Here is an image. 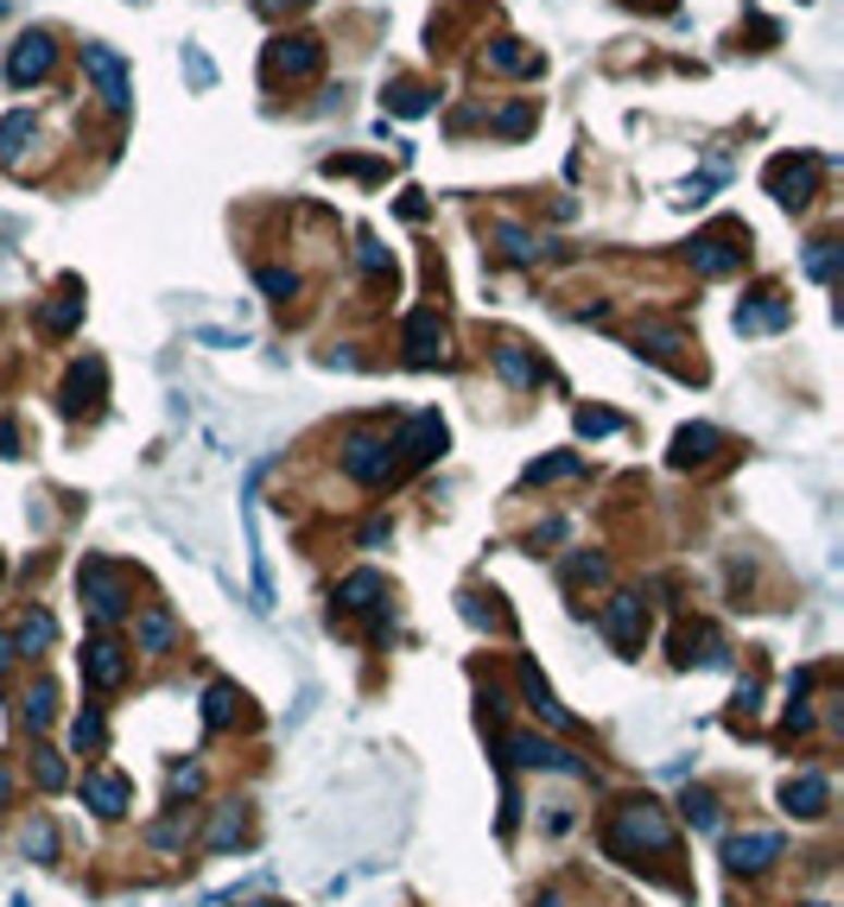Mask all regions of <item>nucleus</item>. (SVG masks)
I'll use <instances>...</instances> for the list:
<instances>
[{
    "label": "nucleus",
    "mask_w": 844,
    "mask_h": 907,
    "mask_svg": "<svg viewBox=\"0 0 844 907\" xmlns=\"http://www.w3.org/2000/svg\"><path fill=\"white\" fill-rule=\"evenodd\" d=\"M603 844H610V857H623V863H635L641 850H673V819H666L661 799H623L616 806V819H610V832H603Z\"/></svg>",
    "instance_id": "f257e3e1"
},
{
    "label": "nucleus",
    "mask_w": 844,
    "mask_h": 907,
    "mask_svg": "<svg viewBox=\"0 0 844 907\" xmlns=\"http://www.w3.org/2000/svg\"><path fill=\"white\" fill-rule=\"evenodd\" d=\"M819 166H825V159H812V152H781V159H769L762 184H769V197L781 210H807L812 184H819Z\"/></svg>",
    "instance_id": "f03ea898"
},
{
    "label": "nucleus",
    "mask_w": 844,
    "mask_h": 907,
    "mask_svg": "<svg viewBox=\"0 0 844 907\" xmlns=\"http://www.w3.org/2000/svg\"><path fill=\"white\" fill-rule=\"evenodd\" d=\"M743 242H749L743 229H705V235L686 242V260H693V273L718 280V273H736V267H743V255H749Z\"/></svg>",
    "instance_id": "7ed1b4c3"
},
{
    "label": "nucleus",
    "mask_w": 844,
    "mask_h": 907,
    "mask_svg": "<svg viewBox=\"0 0 844 907\" xmlns=\"http://www.w3.org/2000/svg\"><path fill=\"white\" fill-rule=\"evenodd\" d=\"M83 71H89V83H96L102 109H109V114H127V102H134V76H127V64L114 58L109 45H83Z\"/></svg>",
    "instance_id": "20e7f679"
},
{
    "label": "nucleus",
    "mask_w": 844,
    "mask_h": 907,
    "mask_svg": "<svg viewBox=\"0 0 844 907\" xmlns=\"http://www.w3.org/2000/svg\"><path fill=\"white\" fill-rule=\"evenodd\" d=\"M343 470L356 476V482H368V489H381L388 476L401 470V457H394V444L375 432H356L350 444H343Z\"/></svg>",
    "instance_id": "39448f33"
},
{
    "label": "nucleus",
    "mask_w": 844,
    "mask_h": 907,
    "mask_svg": "<svg viewBox=\"0 0 844 907\" xmlns=\"http://www.w3.org/2000/svg\"><path fill=\"white\" fill-rule=\"evenodd\" d=\"M76 590H83V603H89V616L102 622H121V610H127V590H121V578H114L102 559H83V572H76Z\"/></svg>",
    "instance_id": "423d86ee"
},
{
    "label": "nucleus",
    "mask_w": 844,
    "mask_h": 907,
    "mask_svg": "<svg viewBox=\"0 0 844 907\" xmlns=\"http://www.w3.org/2000/svg\"><path fill=\"white\" fill-rule=\"evenodd\" d=\"M51 64H58V38L51 33H20L13 38V58H7V83H13V89H33V83L51 76Z\"/></svg>",
    "instance_id": "0eeeda50"
},
{
    "label": "nucleus",
    "mask_w": 844,
    "mask_h": 907,
    "mask_svg": "<svg viewBox=\"0 0 844 907\" xmlns=\"http://www.w3.org/2000/svg\"><path fill=\"white\" fill-rule=\"evenodd\" d=\"M318 64H325V45L311 33H293V38H273V45H267V76L298 83V76H318Z\"/></svg>",
    "instance_id": "6e6552de"
},
{
    "label": "nucleus",
    "mask_w": 844,
    "mask_h": 907,
    "mask_svg": "<svg viewBox=\"0 0 844 907\" xmlns=\"http://www.w3.org/2000/svg\"><path fill=\"white\" fill-rule=\"evenodd\" d=\"M502 749H509V762H521V768H559V774H578V781L590 774L572 749H559V743H547V736H509Z\"/></svg>",
    "instance_id": "1a4fd4ad"
},
{
    "label": "nucleus",
    "mask_w": 844,
    "mask_h": 907,
    "mask_svg": "<svg viewBox=\"0 0 844 907\" xmlns=\"http://www.w3.org/2000/svg\"><path fill=\"white\" fill-rule=\"evenodd\" d=\"M603 635H610L623 653H635L641 635H648V603H641V597H610V603H603Z\"/></svg>",
    "instance_id": "9d476101"
},
{
    "label": "nucleus",
    "mask_w": 844,
    "mask_h": 907,
    "mask_svg": "<svg viewBox=\"0 0 844 907\" xmlns=\"http://www.w3.org/2000/svg\"><path fill=\"white\" fill-rule=\"evenodd\" d=\"M781 850H787L781 832H736L731 844H724V863H731L736 875H756V870H769Z\"/></svg>",
    "instance_id": "9b49d317"
},
{
    "label": "nucleus",
    "mask_w": 844,
    "mask_h": 907,
    "mask_svg": "<svg viewBox=\"0 0 844 907\" xmlns=\"http://www.w3.org/2000/svg\"><path fill=\"white\" fill-rule=\"evenodd\" d=\"M787 318H794V311H787V298H781L774 286L749 292V305H736V330H743V336H762V330H787Z\"/></svg>",
    "instance_id": "f8f14e48"
},
{
    "label": "nucleus",
    "mask_w": 844,
    "mask_h": 907,
    "mask_svg": "<svg viewBox=\"0 0 844 907\" xmlns=\"http://www.w3.org/2000/svg\"><path fill=\"white\" fill-rule=\"evenodd\" d=\"M394 451H401L406 464H432V457L444 451V419L439 413H413V419L401 426V444H394Z\"/></svg>",
    "instance_id": "ddd939ff"
},
{
    "label": "nucleus",
    "mask_w": 844,
    "mask_h": 907,
    "mask_svg": "<svg viewBox=\"0 0 844 907\" xmlns=\"http://www.w3.org/2000/svg\"><path fill=\"white\" fill-rule=\"evenodd\" d=\"M439 356H444V318L439 311H413V318H406V363L432 368Z\"/></svg>",
    "instance_id": "4468645a"
},
{
    "label": "nucleus",
    "mask_w": 844,
    "mask_h": 907,
    "mask_svg": "<svg viewBox=\"0 0 844 907\" xmlns=\"http://www.w3.org/2000/svg\"><path fill=\"white\" fill-rule=\"evenodd\" d=\"M718 451H724V432H718V426H680V432H673V464H680V470L711 464Z\"/></svg>",
    "instance_id": "2eb2a0df"
},
{
    "label": "nucleus",
    "mask_w": 844,
    "mask_h": 907,
    "mask_svg": "<svg viewBox=\"0 0 844 907\" xmlns=\"http://www.w3.org/2000/svg\"><path fill=\"white\" fill-rule=\"evenodd\" d=\"M83 679H89L96 691H114L121 679H127L121 648H114V641H89V648H83Z\"/></svg>",
    "instance_id": "dca6fc26"
},
{
    "label": "nucleus",
    "mask_w": 844,
    "mask_h": 907,
    "mask_svg": "<svg viewBox=\"0 0 844 907\" xmlns=\"http://www.w3.org/2000/svg\"><path fill=\"white\" fill-rule=\"evenodd\" d=\"M102 381H109L102 356L76 363V368H71V388H64V406H71V413H96V406H102Z\"/></svg>",
    "instance_id": "f3484780"
},
{
    "label": "nucleus",
    "mask_w": 844,
    "mask_h": 907,
    "mask_svg": "<svg viewBox=\"0 0 844 907\" xmlns=\"http://www.w3.org/2000/svg\"><path fill=\"white\" fill-rule=\"evenodd\" d=\"M496 368H502V381H509V388H521V394H527V388H540V363H534V356H527V343H514V336H502V343H496Z\"/></svg>",
    "instance_id": "a211bd4d"
},
{
    "label": "nucleus",
    "mask_w": 844,
    "mask_h": 907,
    "mask_svg": "<svg viewBox=\"0 0 844 907\" xmlns=\"http://www.w3.org/2000/svg\"><path fill=\"white\" fill-rule=\"evenodd\" d=\"M825 799H832V781H825V774H800V781H787V787H781V806H787V812H800V819H819V812H825Z\"/></svg>",
    "instance_id": "6ab92c4d"
},
{
    "label": "nucleus",
    "mask_w": 844,
    "mask_h": 907,
    "mask_svg": "<svg viewBox=\"0 0 844 907\" xmlns=\"http://www.w3.org/2000/svg\"><path fill=\"white\" fill-rule=\"evenodd\" d=\"M83 799H89L102 819H121V812H127V799H134V787H127L121 774H89V781H83Z\"/></svg>",
    "instance_id": "aec40b11"
},
{
    "label": "nucleus",
    "mask_w": 844,
    "mask_h": 907,
    "mask_svg": "<svg viewBox=\"0 0 844 907\" xmlns=\"http://www.w3.org/2000/svg\"><path fill=\"white\" fill-rule=\"evenodd\" d=\"M521 691H527V704H534V711H540V718H547L552 730H572V711H565L559 698H552V686L540 679V673H534V666H521Z\"/></svg>",
    "instance_id": "412c9836"
},
{
    "label": "nucleus",
    "mask_w": 844,
    "mask_h": 907,
    "mask_svg": "<svg viewBox=\"0 0 844 907\" xmlns=\"http://www.w3.org/2000/svg\"><path fill=\"white\" fill-rule=\"evenodd\" d=\"M33 140H38V121H33V114H26V109L7 114V121H0V166H20Z\"/></svg>",
    "instance_id": "4be33fe9"
},
{
    "label": "nucleus",
    "mask_w": 844,
    "mask_h": 907,
    "mask_svg": "<svg viewBox=\"0 0 844 907\" xmlns=\"http://www.w3.org/2000/svg\"><path fill=\"white\" fill-rule=\"evenodd\" d=\"M134 635H140V653H172L179 622H172V610H159V603H152V610H140V628H134Z\"/></svg>",
    "instance_id": "5701e85b"
},
{
    "label": "nucleus",
    "mask_w": 844,
    "mask_h": 907,
    "mask_svg": "<svg viewBox=\"0 0 844 907\" xmlns=\"http://www.w3.org/2000/svg\"><path fill=\"white\" fill-rule=\"evenodd\" d=\"M489 71H509V76H540V51H527L521 38H496V45H489Z\"/></svg>",
    "instance_id": "b1692460"
},
{
    "label": "nucleus",
    "mask_w": 844,
    "mask_h": 907,
    "mask_svg": "<svg viewBox=\"0 0 844 907\" xmlns=\"http://www.w3.org/2000/svg\"><path fill=\"white\" fill-rule=\"evenodd\" d=\"M635 350H641V356H655V363H673V368H680L686 336H680V330H666V324H641V330H635Z\"/></svg>",
    "instance_id": "393cba45"
},
{
    "label": "nucleus",
    "mask_w": 844,
    "mask_h": 907,
    "mask_svg": "<svg viewBox=\"0 0 844 907\" xmlns=\"http://www.w3.org/2000/svg\"><path fill=\"white\" fill-rule=\"evenodd\" d=\"M38 324L51 330V336L76 330V324H83V292H76V286H64L58 298H51V305H45V311H38Z\"/></svg>",
    "instance_id": "a878e982"
},
{
    "label": "nucleus",
    "mask_w": 844,
    "mask_h": 907,
    "mask_svg": "<svg viewBox=\"0 0 844 907\" xmlns=\"http://www.w3.org/2000/svg\"><path fill=\"white\" fill-rule=\"evenodd\" d=\"M235 711H242V691L229 686V679H217V686L204 691V730H229Z\"/></svg>",
    "instance_id": "bb28decb"
},
{
    "label": "nucleus",
    "mask_w": 844,
    "mask_h": 907,
    "mask_svg": "<svg viewBox=\"0 0 844 907\" xmlns=\"http://www.w3.org/2000/svg\"><path fill=\"white\" fill-rule=\"evenodd\" d=\"M381 597H388V584L375 578V572H356V578L337 584V603H343V610H375Z\"/></svg>",
    "instance_id": "cd10ccee"
},
{
    "label": "nucleus",
    "mask_w": 844,
    "mask_h": 907,
    "mask_svg": "<svg viewBox=\"0 0 844 907\" xmlns=\"http://www.w3.org/2000/svg\"><path fill=\"white\" fill-rule=\"evenodd\" d=\"M489 235H496V242L509 248V260H521V267H534V260H540V242H534L521 222H489Z\"/></svg>",
    "instance_id": "c85d7f7f"
},
{
    "label": "nucleus",
    "mask_w": 844,
    "mask_h": 907,
    "mask_svg": "<svg viewBox=\"0 0 844 907\" xmlns=\"http://www.w3.org/2000/svg\"><path fill=\"white\" fill-rule=\"evenodd\" d=\"M388 109L413 121V114H426V109H432V89H426V83H413V76H401V83L388 89Z\"/></svg>",
    "instance_id": "c756f323"
},
{
    "label": "nucleus",
    "mask_w": 844,
    "mask_h": 907,
    "mask_svg": "<svg viewBox=\"0 0 844 907\" xmlns=\"http://www.w3.org/2000/svg\"><path fill=\"white\" fill-rule=\"evenodd\" d=\"M585 470V457L578 451H559V457H540V464H527V482L540 489V482H565V476Z\"/></svg>",
    "instance_id": "7c9ffc66"
},
{
    "label": "nucleus",
    "mask_w": 844,
    "mask_h": 907,
    "mask_svg": "<svg viewBox=\"0 0 844 907\" xmlns=\"http://www.w3.org/2000/svg\"><path fill=\"white\" fill-rule=\"evenodd\" d=\"M51 635H58V622L45 616V610H33V616L20 622V635H13V648H20V653H38V648H51Z\"/></svg>",
    "instance_id": "2f4dec72"
},
{
    "label": "nucleus",
    "mask_w": 844,
    "mask_h": 907,
    "mask_svg": "<svg viewBox=\"0 0 844 907\" xmlns=\"http://www.w3.org/2000/svg\"><path fill=\"white\" fill-rule=\"evenodd\" d=\"M51 718H58V686H51V679H38V686L26 691V724L45 730Z\"/></svg>",
    "instance_id": "473e14b6"
},
{
    "label": "nucleus",
    "mask_w": 844,
    "mask_h": 907,
    "mask_svg": "<svg viewBox=\"0 0 844 907\" xmlns=\"http://www.w3.org/2000/svg\"><path fill=\"white\" fill-rule=\"evenodd\" d=\"M184 83L191 89H217V64H210L204 45H184Z\"/></svg>",
    "instance_id": "72a5a7b5"
},
{
    "label": "nucleus",
    "mask_w": 844,
    "mask_h": 907,
    "mask_svg": "<svg viewBox=\"0 0 844 907\" xmlns=\"http://www.w3.org/2000/svg\"><path fill=\"white\" fill-rule=\"evenodd\" d=\"M20 844H26V857H38V863H51V850H58V825H51V819H33Z\"/></svg>",
    "instance_id": "f704fd0d"
},
{
    "label": "nucleus",
    "mask_w": 844,
    "mask_h": 907,
    "mask_svg": "<svg viewBox=\"0 0 844 907\" xmlns=\"http://www.w3.org/2000/svg\"><path fill=\"white\" fill-rule=\"evenodd\" d=\"M235 837H242V806H222L217 812V825H210V850H229V844H235Z\"/></svg>",
    "instance_id": "c9c22d12"
},
{
    "label": "nucleus",
    "mask_w": 844,
    "mask_h": 907,
    "mask_svg": "<svg viewBox=\"0 0 844 907\" xmlns=\"http://www.w3.org/2000/svg\"><path fill=\"white\" fill-rule=\"evenodd\" d=\"M807 273L812 280H832L839 273V242H807Z\"/></svg>",
    "instance_id": "e433bc0d"
},
{
    "label": "nucleus",
    "mask_w": 844,
    "mask_h": 907,
    "mask_svg": "<svg viewBox=\"0 0 844 907\" xmlns=\"http://www.w3.org/2000/svg\"><path fill=\"white\" fill-rule=\"evenodd\" d=\"M489 127H496V134H527V127H534V102H509V109L496 114V121H489Z\"/></svg>",
    "instance_id": "4c0bfd02"
},
{
    "label": "nucleus",
    "mask_w": 844,
    "mask_h": 907,
    "mask_svg": "<svg viewBox=\"0 0 844 907\" xmlns=\"http://www.w3.org/2000/svg\"><path fill=\"white\" fill-rule=\"evenodd\" d=\"M616 426H623V419H616L610 406H585V413H578V432H585V438H610Z\"/></svg>",
    "instance_id": "58836bf2"
},
{
    "label": "nucleus",
    "mask_w": 844,
    "mask_h": 907,
    "mask_svg": "<svg viewBox=\"0 0 844 907\" xmlns=\"http://www.w3.org/2000/svg\"><path fill=\"white\" fill-rule=\"evenodd\" d=\"M38 762H33V774H38V787H45V794H58V787H64V762H58V756H51V749H33Z\"/></svg>",
    "instance_id": "ea45409f"
},
{
    "label": "nucleus",
    "mask_w": 844,
    "mask_h": 907,
    "mask_svg": "<svg viewBox=\"0 0 844 907\" xmlns=\"http://www.w3.org/2000/svg\"><path fill=\"white\" fill-rule=\"evenodd\" d=\"M71 736H76V749H102V711H83Z\"/></svg>",
    "instance_id": "a19ab883"
},
{
    "label": "nucleus",
    "mask_w": 844,
    "mask_h": 907,
    "mask_svg": "<svg viewBox=\"0 0 844 907\" xmlns=\"http://www.w3.org/2000/svg\"><path fill=\"white\" fill-rule=\"evenodd\" d=\"M260 292H273V298H293L298 280L286 273V267H260Z\"/></svg>",
    "instance_id": "79ce46f5"
},
{
    "label": "nucleus",
    "mask_w": 844,
    "mask_h": 907,
    "mask_svg": "<svg viewBox=\"0 0 844 907\" xmlns=\"http://www.w3.org/2000/svg\"><path fill=\"white\" fill-rule=\"evenodd\" d=\"M686 819L711 832V825H718V799H711V794H686Z\"/></svg>",
    "instance_id": "37998d69"
},
{
    "label": "nucleus",
    "mask_w": 844,
    "mask_h": 907,
    "mask_svg": "<svg viewBox=\"0 0 844 907\" xmlns=\"http://www.w3.org/2000/svg\"><path fill=\"white\" fill-rule=\"evenodd\" d=\"M197 343H204V350H242V343H248V336H242V330H197Z\"/></svg>",
    "instance_id": "c03bdc74"
},
{
    "label": "nucleus",
    "mask_w": 844,
    "mask_h": 907,
    "mask_svg": "<svg viewBox=\"0 0 844 907\" xmlns=\"http://www.w3.org/2000/svg\"><path fill=\"white\" fill-rule=\"evenodd\" d=\"M565 578H572V584H597V578H603V559H572V565H565Z\"/></svg>",
    "instance_id": "a18cd8bd"
},
{
    "label": "nucleus",
    "mask_w": 844,
    "mask_h": 907,
    "mask_svg": "<svg viewBox=\"0 0 844 907\" xmlns=\"http://www.w3.org/2000/svg\"><path fill=\"white\" fill-rule=\"evenodd\" d=\"M363 267L368 273H388V248H381L375 235H363Z\"/></svg>",
    "instance_id": "49530a36"
},
{
    "label": "nucleus",
    "mask_w": 844,
    "mask_h": 907,
    "mask_svg": "<svg viewBox=\"0 0 844 907\" xmlns=\"http://www.w3.org/2000/svg\"><path fill=\"white\" fill-rule=\"evenodd\" d=\"M197 787H204V774H197V768H179V774H172V794H197Z\"/></svg>",
    "instance_id": "de8ad7c7"
},
{
    "label": "nucleus",
    "mask_w": 844,
    "mask_h": 907,
    "mask_svg": "<svg viewBox=\"0 0 844 907\" xmlns=\"http://www.w3.org/2000/svg\"><path fill=\"white\" fill-rule=\"evenodd\" d=\"M13 444H20V432H13V419H0V457H13Z\"/></svg>",
    "instance_id": "09e8293b"
},
{
    "label": "nucleus",
    "mask_w": 844,
    "mask_h": 907,
    "mask_svg": "<svg viewBox=\"0 0 844 907\" xmlns=\"http://www.w3.org/2000/svg\"><path fill=\"white\" fill-rule=\"evenodd\" d=\"M260 13H286V7H311V0H255Z\"/></svg>",
    "instance_id": "8fccbe9b"
},
{
    "label": "nucleus",
    "mask_w": 844,
    "mask_h": 907,
    "mask_svg": "<svg viewBox=\"0 0 844 907\" xmlns=\"http://www.w3.org/2000/svg\"><path fill=\"white\" fill-rule=\"evenodd\" d=\"M7 799H13V768L0 762V806H7Z\"/></svg>",
    "instance_id": "3c124183"
},
{
    "label": "nucleus",
    "mask_w": 844,
    "mask_h": 907,
    "mask_svg": "<svg viewBox=\"0 0 844 907\" xmlns=\"http://www.w3.org/2000/svg\"><path fill=\"white\" fill-rule=\"evenodd\" d=\"M13 653H20V648H13V635H0V673H7V660H13Z\"/></svg>",
    "instance_id": "603ef678"
},
{
    "label": "nucleus",
    "mask_w": 844,
    "mask_h": 907,
    "mask_svg": "<svg viewBox=\"0 0 844 907\" xmlns=\"http://www.w3.org/2000/svg\"><path fill=\"white\" fill-rule=\"evenodd\" d=\"M540 907H559V895H547V902H540Z\"/></svg>",
    "instance_id": "864d4df0"
},
{
    "label": "nucleus",
    "mask_w": 844,
    "mask_h": 907,
    "mask_svg": "<svg viewBox=\"0 0 844 907\" xmlns=\"http://www.w3.org/2000/svg\"><path fill=\"white\" fill-rule=\"evenodd\" d=\"M807 907H832V902H807Z\"/></svg>",
    "instance_id": "5fc2aeb1"
},
{
    "label": "nucleus",
    "mask_w": 844,
    "mask_h": 907,
    "mask_svg": "<svg viewBox=\"0 0 844 907\" xmlns=\"http://www.w3.org/2000/svg\"><path fill=\"white\" fill-rule=\"evenodd\" d=\"M248 907H267V902H248Z\"/></svg>",
    "instance_id": "6e6d98bb"
}]
</instances>
